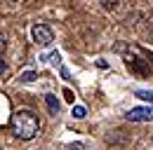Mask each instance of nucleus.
Returning a JSON list of instances; mask_svg holds the SVG:
<instances>
[{
	"instance_id": "nucleus-4",
	"label": "nucleus",
	"mask_w": 153,
	"mask_h": 150,
	"mask_svg": "<svg viewBox=\"0 0 153 150\" xmlns=\"http://www.w3.org/2000/svg\"><path fill=\"white\" fill-rule=\"evenodd\" d=\"M45 103H47V110L52 112V115H57L61 110V103H59V99L54 94H45Z\"/></svg>"
},
{
	"instance_id": "nucleus-5",
	"label": "nucleus",
	"mask_w": 153,
	"mask_h": 150,
	"mask_svg": "<svg viewBox=\"0 0 153 150\" xmlns=\"http://www.w3.org/2000/svg\"><path fill=\"white\" fill-rule=\"evenodd\" d=\"M38 80V73L36 71H24V73L19 75V82H24V85H31V82H36Z\"/></svg>"
},
{
	"instance_id": "nucleus-7",
	"label": "nucleus",
	"mask_w": 153,
	"mask_h": 150,
	"mask_svg": "<svg viewBox=\"0 0 153 150\" xmlns=\"http://www.w3.org/2000/svg\"><path fill=\"white\" fill-rule=\"evenodd\" d=\"M45 61H50L52 66H61V56H59V52H52V54H47V56H42Z\"/></svg>"
},
{
	"instance_id": "nucleus-9",
	"label": "nucleus",
	"mask_w": 153,
	"mask_h": 150,
	"mask_svg": "<svg viewBox=\"0 0 153 150\" xmlns=\"http://www.w3.org/2000/svg\"><path fill=\"white\" fill-rule=\"evenodd\" d=\"M101 5H104V10H111V12H115V10L120 7V0H101Z\"/></svg>"
},
{
	"instance_id": "nucleus-1",
	"label": "nucleus",
	"mask_w": 153,
	"mask_h": 150,
	"mask_svg": "<svg viewBox=\"0 0 153 150\" xmlns=\"http://www.w3.org/2000/svg\"><path fill=\"white\" fill-rule=\"evenodd\" d=\"M38 129H40V120L33 110H17L12 115V131L17 138L31 141V138H36Z\"/></svg>"
},
{
	"instance_id": "nucleus-3",
	"label": "nucleus",
	"mask_w": 153,
	"mask_h": 150,
	"mask_svg": "<svg viewBox=\"0 0 153 150\" xmlns=\"http://www.w3.org/2000/svg\"><path fill=\"white\" fill-rule=\"evenodd\" d=\"M130 122H151L153 120V106H141V108H130L127 112Z\"/></svg>"
},
{
	"instance_id": "nucleus-6",
	"label": "nucleus",
	"mask_w": 153,
	"mask_h": 150,
	"mask_svg": "<svg viewBox=\"0 0 153 150\" xmlns=\"http://www.w3.org/2000/svg\"><path fill=\"white\" fill-rule=\"evenodd\" d=\"M134 96H137V99H141V101H149V103H153V89H139Z\"/></svg>"
},
{
	"instance_id": "nucleus-8",
	"label": "nucleus",
	"mask_w": 153,
	"mask_h": 150,
	"mask_svg": "<svg viewBox=\"0 0 153 150\" xmlns=\"http://www.w3.org/2000/svg\"><path fill=\"white\" fill-rule=\"evenodd\" d=\"M71 115H73L76 120H82V117L87 115V110H85V106H73V110H71Z\"/></svg>"
},
{
	"instance_id": "nucleus-12",
	"label": "nucleus",
	"mask_w": 153,
	"mask_h": 150,
	"mask_svg": "<svg viewBox=\"0 0 153 150\" xmlns=\"http://www.w3.org/2000/svg\"><path fill=\"white\" fill-rule=\"evenodd\" d=\"M2 49H5V38L0 35V52H2Z\"/></svg>"
},
{
	"instance_id": "nucleus-11",
	"label": "nucleus",
	"mask_w": 153,
	"mask_h": 150,
	"mask_svg": "<svg viewBox=\"0 0 153 150\" xmlns=\"http://www.w3.org/2000/svg\"><path fill=\"white\" fill-rule=\"evenodd\" d=\"M7 73V63H5V61H2V59H0V77H2V75Z\"/></svg>"
},
{
	"instance_id": "nucleus-10",
	"label": "nucleus",
	"mask_w": 153,
	"mask_h": 150,
	"mask_svg": "<svg viewBox=\"0 0 153 150\" xmlns=\"http://www.w3.org/2000/svg\"><path fill=\"white\" fill-rule=\"evenodd\" d=\"M64 99L73 103V99H76V96H73V92H71V89H64Z\"/></svg>"
},
{
	"instance_id": "nucleus-2",
	"label": "nucleus",
	"mask_w": 153,
	"mask_h": 150,
	"mask_svg": "<svg viewBox=\"0 0 153 150\" xmlns=\"http://www.w3.org/2000/svg\"><path fill=\"white\" fill-rule=\"evenodd\" d=\"M31 38H33V42H36V45L47 47V45L54 40V33H52V28H50V26L38 24V26H33V28H31Z\"/></svg>"
}]
</instances>
